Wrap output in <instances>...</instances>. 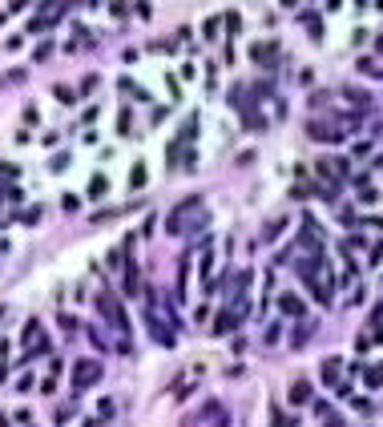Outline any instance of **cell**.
<instances>
[{
	"instance_id": "obj_18",
	"label": "cell",
	"mask_w": 383,
	"mask_h": 427,
	"mask_svg": "<svg viewBox=\"0 0 383 427\" xmlns=\"http://www.w3.org/2000/svg\"><path fill=\"white\" fill-rule=\"evenodd\" d=\"M210 270H214V254L206 250V254H202V278H210Z\"/></svg>"
},
{
	"instance_id": "obj_5",
	"label": "cell",
	"mask_w": 383,
	"mask_h": 427,
	"mask_svg": "<svg viewBox=\"0 0 383 427\" xmlns=\"http://www.w3.org/2000/svg\"><path fill=\"white\" fill-rule=\"evenodd\" d=\"M282 226H286V214H274L271 222L262 226V238H258V242H262V246H267V242H274V238L282 234Z\"/></svg>"
},
{
	"instance_id": "obj_16",
	"label": "cell",
	"mask_w": 383,
	"mask_h": 427,
	"mask_svg": "<svg viewBox=\"0 0 383 427\" xmlns=\"http://www.w3.org/2000/svg\"><path fill=\"white\" fill-rule=\"evenodd\" d=\"M73 415H77V407H73V403H65V407L56 411V423H65V419H73Z\"/></svg>"
},
{
	"instance_id": "obj_14",
	"label": "cell",
	"mask_w": 383,
	"mask_h": 427,
	"mask_svg": "<svg viewBox=\"0 0 383 427\" xmlns=\"http://www.w3.org/2000/svg\"><path fill=\"white\" fill-rule=\"evenodd\" d=\"M97 81H101L97 73H89V77H81V93H93V89H97Z\"/></svg>"
},
{
	"instance_id": "obj_3",
	"label": "cell",
	"mask_w": 383,
	"mask_h": 427,
	"mask_svg": "<svg viewBox=\"0 0 383 427\" xmlns=\"http://www.w3.org/2000/svg\"><path fill=\"white\" fill-rule=\"evenodd\" d=\"M145 322H150V330H154V343H162V347H173V343H178V339H173V326L158 319V311H145Z\"/></svg>"
},
{
	"instance_id": "obj_22",
	"label": "cell",
	"mask_w": 383,
	"mask_h": 427,
	"mask_svg": "<svg viewBox=\"0 0 383 427\" xmlns=\"http://www.w3.org/2000/svg\"><path fill=\"white\" fill-rule=\"evenodd\" d=\"M271 427H290V423H286V415H282L278 407H274V423H271Z\"/></svg>"
},
{
	"instance_id": "obj_23",
	"label": "cell",
	"mask_w": 383,
	"mask_h": 427,
	"mask_svg": "<svg viewBox=\"0 0 383 427\" xmlns=\"http://www.w3.org/2000/svg\"><path fill=\"white\" fill-rule=\"evenodd\" d=\"M371 343H383V326H379V334H375V339H371Z\"/></svg>"
},
{
	"instance_id": "obj_2",
	"label": "cell",
	"mask_w": 383,
	"mask_h": 427,
	"mask_svg": "<svg viewBox=\"0 0 383 427\" xmlns=\"http://www.w3.org/2000/svg\"><path fill=\"white\" fill-rule=\"evenodd\" d=\"M97 379H101V363H97V359H81V363L73 367V387H77V391L93 387Z\"/></svg>"
},
{
	"instance_id": "obj_19",
	"label": "cell",
	"mask_w": 383,
	"mask_h": 427,
	"mask_svg": "<svg viewBox=\"0 0 383 427\" xmlns=\"http://www.w3.org/2000/svg\"><path fill=\"white\" fill-rule=\"evenodd\" d=\"M12 177H16V165H0V186L12 181Z\"/></svg>"
},
{
	"instance_id": "obj_6",
	"label": "cell",
	"mask_w": 383,
	"mask_h": 427,
	"mask_svg": "<svg viewBox=\"0 0 383 427\" xmlns=\"http://www.w3.org/2000/svg\"><path fill=\"white\" fill-rule=\"evenodd\" d=\"M238 319H242L238 311H226V307H222V311H218V322H214V334H226V330H234V326H238Z\"/></svg>"
},
{
	"instance_id": "obj_1",
	"label": "cell",
	"mask_w": 383,
	"mask_h": 427,
	"mask_svg": "<svg viewBox=\"0 0 383 427\" xmlns=\"http://www.w3.org/2000/svg\"><path fill=\"white\" fill-rule=\"evenodd\" d=\"M97 311H101L117 330H129V319H125V311H121V302H117L113 290H101V294H97Z\"/></svg>"
},
{
	"instance_id": "obj_4",
	"label": "cell",
	"mask_w": 383,
	"mask_h": 427,
	"mask_svg": "<svg viewBox=\"0 0 383 427\" xmlns=\"http://www.w3.org/2000/svg\"><path fill=\"white\" fill-rule=\"evenodd\" d=\"M250 60H254V65H267V69H271V65H278V45H274V41L254 45V49H250Z\"/></svg>"
},
{
	"instance_id": "obj_24",
	"label": "cell",
	"mask_w": 383,
	"mask_h": 427,
	"mask_svg": "<svg viewBox=\"0 0 383 427\" xmlns=\"http://www.w3.org/2000/svg\"><path fill=\"white\" fill-rule=\"evenodd\" d=\"M379 53H383V37H379Z\"/></svg>"
},
{
	"instance_id": "obj_20",
	"label": "cell",
	"mask_w": 383,
	"mask_h": 427,
	"mask_svg": "<svg viewBox=\"0 0 383 427\" xmlns=\"http://www.w3.org/2000/svg\"><path fill=\"white\" fill-rule=\"evenodd\" d=\"M218 24H222V16H210L206 20V37H218Z\"/></svg>"
},
{
	"instance_id": "obj_21",
	"label": "cell",
	"mask_w": 383,
	"mask_h": 427,
	"mask_svg": "<svg viewBox=\"0 0 383 427\" xmlns=\"http://www.w3.org/2000/svg\"><path fill=\"white\" fill-rule=\"evenodd\" d=\"M359 69H363V73H383V65H375V60H367V56L359 60Z\"/></svg>"
},
{
	"instance_id": "obj_11",
	"label": "cell",
	"mask_w": 383,
	"mask_h": 427,
	"mask_svg": "<svg viewBox=\"0 0 383 427\" xmlns=\"http://www.w3.org/2000/svg\"><path fill=\"white\" fill-rule=\"evenodd\" d=\"M129 186H133V190H141V186H145V165H141V161L133 165V173H129Z\"/></svg>"
},
{
	"instance_id": "obj_12",
	"label": "cell",
	"mask_w": 383,
	"mask_h": 427,
	"mask_svg": "<svg viewBox=\"0 0 383 427\" xmlns=\"http://www.w3.org/2000/svg\"><path fill=\"white\" fill-rule=\"evenodd\" d=\"M105 190H109V181H105L101 173H93V181H89V194H93V198H101Z\"/></svg>"
},
{
	"instance_id": "obj_9",
	"label": "cell",
	"mask_w": 383,
	"mask_h": 427,
	"mask_svg": "<svg viewBox=\"0 0 383 427\" xmlns=\"http://www.w3.org/2000/svg\"><path fill=\"white\" fill-rule=\"evenodd\" d=\"M339 367H343V359H335V355L323 359V383H335L339 379Z\"/></svg>"
},
{
	"instance_id": "obj_8",
	"label": "cell",
	"mask_w": 383,
	"mask_h": 427,
	"mask_svg": "<svg viewBox=\"0 0 383 427\" xmlns=\"http://www.w3.org/2000/svg\"><path fill=\"white\" fill-rule=\"evenodd\" d=\"M307 399H311V383H307V379H294V383H290V403L299 407V403H307Z\"/></svg>"
},
{
	"instance_id": "obj_17",
	"label": "cell",
	"mask_w": 383,
	"mask_h": 427,
	"mask_svg": "<svg viewBox=\"0 0 383 427\" xmlns=\"http://www.w3.org/2000/svg\"><path fill=\"white\" fill-rule=\"evenodd\" d=\"M61 206H65V214H73L81 202H77V194H65V198H61Z\"/></svg>"
},
{
	"instance_id": "obj_7",
	"label": "cell",
	"mask_w": 383,
	"mask_h": 427,
	"mask_svg": "<svg viewBox=\"0 0 383 427\" xmlns=\"http://www.w3.org/2000/svg\"><path fill=\"white\" fill-rule=\"evenodd\" d=\"M278 307H282V315H290V319H299V315H303V298H299V294H282V298H278Z\"/></svg>"
},
{
	"instance_id": "obj_10",
	"label": "cell",
	"mask_w": 383,
	"mask_h": 427,
	"mask_svg": "<svg viewBox=\"0 0 383 427\" xmlns=\"http://www.w3.org/2000/svg\"><path fill=\"white\" fill-rule=\"evenodd\" d=\"M121 274H125V278H121V282H125V290H129V294H137V266L129 262V266L121 270Z\"/></svg>"
},
{
	"instance_id": "obj_15",
	"label": "cell",
	"mask_w": 383,
	"mask_h": 427,
	"mask_svg": "<svg viewBox=\"0 0 383 427\" xmlns=\"http://www.w3.org/2000/svg\"><path fill=\"white\" fill-rule=\"evenodd\" d=\"M129 125H133V113H129V109H125V113H121V117H117V129H121V133H129Z\"/></svg>"
},
{
	"instance_id": "obj_13",
	"label": "cell",
	"mask_w": 383,
	"mask_h": 427,
	"mask_svg": "<svg viewBox=\"0 0 383 427\" xmlns=\"http://www.w3.org/2000/svg\"><path fill=\"white\" fill-rule=\"evenodd\" d=\"M367 387H383V363L367 367Z\"/></svg>"
}]
</instances>
